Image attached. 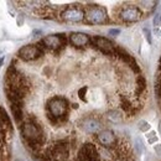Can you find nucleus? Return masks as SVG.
<instances>
[{"label":"nucleus","instance_id":"obj_8","mask_svg":"<svg viewBox=\"0 0 161 161\" xmlns=\"http://www.w3.org/2000/svg\"><path fill=\"white\" fill-rule=\"evenodd\" d=\"M97 140L103 147H110L117 142V138L112 130H102L101 133H98Z\"/></svg>","mask_w":161,"mask_h":161},{"label":"nucleus","instance_id":"obj_2","mask_svg":"<svg viewBox=\"0 0 161 161\" xmlns=\"http://www.w3.org/2000/svg\"><path fill=\"white\" fill-rule=\"evenodd\" d=\"M48 119L51 123H57L68 113V102L62 97H53L47 102Z\"/></svg>","mask_w":161,"mask_h":161},{"label":"nucleus","instance_id":"obj_10","mask_svg":"<svg viewBox=\"0 0 161 161\" xmlns=\"http://www.w3.org/2000/svg\"><path fill=\"white\" fill-rule=\"evenodd\" d=\"M69 41L73 46L82 47V46H86L89 42V37H88V35H86L83 32H72L71 36H69Z\"/></svg>","mask_w":161,"mask_h":161},{"label":"nucleus","instance_id":"obj_13","mask_svg":"<svg viewBox=\"0 0 161 161\" xmlns=\"http://www.w3.org/2000/svg\"><path fill=\"white\" fill-rule=\"evenodd\" d=\"M145 86H146V80H144L142 77H139V78H138V87H136V92H138L139 94L145 89Z\"/></svg>","mask_w":161,"mask_h":161},{"label":"nucleus","instance_id":"obj_17","mask_svg":"<svg viewBox=\"0 0 161 161\" xmlns=\"http://www.w3.org/2000/svg\"><path fill=\"white\" fill-rule=\"evenodd\" d=\"M142 32H144V35H145V37H146L147 42H149V43H151V41L153 40H151V32H150V30L145 27V29L142 30Z\"/></svg>","mask_w":161,"mask_h":161},{"label":"nucleus","instance_id":"obj_21","mask_svg":"<svg viewBox=\"0 0 161 161\" xmlns=\"http://www.w3.org/2000/svg\"><path fill=\"white\" fill-rule=\"evenodd\" d=\"M3 61H4V57H1V58H0V66H1V63H3Z\"/></svg>","mask_w":161,"mask_h":161},{"label":"nucleus","instance_id":"obj_4","mask_svg":"<svg viewBox=\"0 0 161 161\" xmlns=\"http://www.w3.org/2000/svg\"><path fill=\"white\" fill-rule=\"evenodd\" d=\"M80 128L87 134H96L101 133L102 123L93 117H86L80 121Z\"/></svg>","mask_w":161,"mask_h":161},{"label":"nucleus","instance_id":"obj_6","mask_svg":"<svg viewBox=\"0 0 161 161\" xmlns=\"http://www.w3.org/2000/svg\"><path fill=\"white\" fill-rule=\"evenodd\" d=\"M61 18L64 21H69V22H78L84 19V11L80 8H76V6H71L67 8L62 14Z\"/></svg>","mask_w":161,"mask_h":161},{"label":"nucleus","instance_id":"obj_9","mask_svg":"<svg viewBox=\"0 0 161 161\" xmlns=\"http://www.w3.org/2000/svg\"><path fill=\"white\" fill-rule=\"evenodd\" d=\"M94 43L98 48H101L102 51L105 52V53H112L114 51V45L105 37H102V36L94 37Z\"/></svg>","mask_w":161,"mask_h":161},{"label":"nucleus","instance_id":"obj_3","mask_svg":"<svg viewBox=\"0 0 161 161\" xmlns=\"http://www.w3.org/2000/svg\"><path fill=\"white\" fill-rule=\"evenodd\" d=\"M84 19L89 24H103L105 22L108 16L107 11L102 6H91L86 13H84Z\"/></svg>","mask_w":161,"mask_h":161},{"label":"nucleus","instance_id":"obj_1","mask_svg":"<svg viewBox=\"0 0 161 161\" xmlns=\"http://www.w3.org/2000/svg\"><path fill=\"white\" fill-rule=\"evenodd\" d=\"M21 134L30 146H40L43 142V133L41 126L32 119H29L22 124Z\"/></svg>","mask_w":161,"mask_h":161},{"label":"nucleus","instance_id":"obj_7","mask_svg":"<svg viewBox=\"0 0 161 161\" xmlns=\"http://www.w3.org/2000/svg\"><path fill=\"white\" fill-rule=\"evenodd\" d=\"M120 19L126 22H134L141 19V11L135 6H128L120 13Z\"/></svg>","mask_w":161,"mask_h":161},{"label":"nucleus","instance_id":"obj_20","mask_svg":"<svg viewBox=\"0 0 161 161\" xmlns=\"http://www.w3.org/2000/svg\"><path fill=\"white\" fill-rule=\"evenodd\" d=\"M154 150H155L156 155H161V145H160V144L155 145V146H154Z\"/></svg>","mask_w":161,"mask_h":161},{"label":"nucleus","instance_id":"obj_16","mask_svg":"<svg viewBox=\"0 0 161 161\" xmlns=\"http://www.w3.org/2000/svg\"><path fill=\"white\" fill-rule=\"evenodd\" d=\"M153 22H154V26H155V27H160L161 26V15L160 14H156V15L154 16Z\"/></svg>","mask_w":161,"mask_h":161},{"label":"nucleus","instance_id":"obj_19","mask_svg":"<svg viewBox=\"0 0 161 161\" xmlns=\"http://www.w3.org/2000/svg\"><path fill=\"white\" fill-rule=\"evenodd\" d=\"M108 34H109V35H112V36H117V35H119V34H120V30H118V29H112V30H109V31H108Z\"/></svg>","mask_w":161,"mask_h":161},{"label":"nucleus","instance_id":"obj_5","mask_svg":"<svg viewBox=\"0 0 161 161\" xmlns=\"http://www.w3.org/2000/svg\"><path fill=\"white\" fill-rule=\"evenodd\" d=\"M41 55H42V51L36 45H26V46L21 47L19 50V57L22 58L24 61L36 60L37 57H40Z\"/></svg>","mask_w":161,"mask_h":161},{"label":"nucleus","instance_id":"obj_12","mask_svg":"<svg viewBox=\"0 0 161 161\" xmlns=\"http://www.w3.org/2000/svg\"><path fill=\"white\" fill-rule=\"evenodd\" d=\"M107 118L112 121V123H114V124H119V123L123 121V115H121L120 112L117 110V109L109 110V112L107 113Z\"/></svg>","mask_w":161,"mask_h":161},{"label":"nucleus","instance_id":"obj_18","mask_svg":"<svg viewBox=\"0 0 161 161\" xmlns=\"http://www.w3.org/2000/svg\"><path fill=\"white\" fill-rule=\"evenodd\" d=\"M147 138H149V142H151V144H154L155 141L158 140V138H156V133H155V131H151V133L147 135Z\"/></svg>","mask_w":161,"mask_h":161},{"label":"nucleus","instance_id":"obj_14","mask_svg":"<svg viewBox=\"0 0 161 161\" xmlns=\"http://www.w3.org/2000/svg\"><path fill=\"white\" fill-rule=\"evenodd\" d=\"M139 129H140L141 131L146 133V131H147V130L150 129V124H149L147 121H145V120L139 121Z\"/></svg>","mask_w":161,"mask_h":161},{"label":"nucleus","instance_id":"obj_15","mask_svg":"<svg viewBox=\"0 0 161 161\" xmlns=\"http://www.w3.org/2000/svg\"><path fill=\"white\" fill-rule=\"evenodd\" d=\"M135 147H136L138 154H141V153H142V150H144V144H142V141H141L140 138H138L136 141H135Z\"/></svg>","mask_w":161,"mask_h":161},{"label":"nucleus","instance_id":"obj_11","mask_svg":"<svg viewBox=\"0 0 161 161\" xmlns=\"http://www.w3.org/2000/svg\"><path fill=\"white\" fill-rule=\"evenodd\" d=\"M42 42H43V45L46 47L52 48V50H56V48H58V47H61L63 45V40H62V37H61L60 35H50V36H46L42 40Z\"/></svg>","mask_w":161,"mask_h":161},{"label":"nucleus","instance_id":"obj_22","mask_svg":"<svg viewBox=\"0 0 161 161\" xmlns=\"http://www.w3.org/2000/svg\"><path fill=\"white\" fill-rule=\"evenodd\" d=\"M159 68H160V71H161V58H160V62H159Z\"/></svg>","mask_w":161,"mask_h":161},{"label":"nucleus","instance_id":"obj_23","mask_svg":"<svg viewBox=\"0 0 161 161\" xmlns=\"http://www.w3.org/2000/svg\"><path fill=\"white\" fill-rule=\"evenodd\" d=\"M15 161H25V160H22V159H16Z\"/></svg>","mask_w":161,"mask_h":161}]
</instances>
